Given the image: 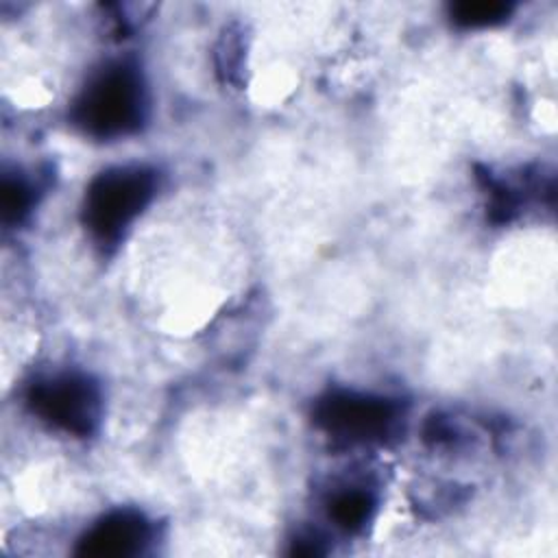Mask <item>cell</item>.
<instances>
[{"label":"cell","instance_id":"5","mask_svg":"<svg viewBox=\"0 0 558 558\" xmlns=\"http://www.w3.org/2000/svg\"><path fill=\"white\" fill-rule=\"evenodd\" d=\"M155 538V523L135 508H116L96 519L76 541L83 558H133L142 556Z\"/></svg>","mask_w":558,"mask_h":558},{"label":"cell","instance_id":"2","mask_svg":"<svg viewBox=\"0 0 558 558\" xmlns=\"http://www.w3.org/2000/svg\"><path fill=\"white\" fill-rule=\"evenodd\" d=\"M157 187L159 172L146 163H120L100 170L83 194V227L105 251L120 244L153 203Z\"/></svg>","mask_w":558,"mask_h":558},{"label":"cell","instance_id":"4","mask_svg":"<svg viewBox=\"0 0 558 558\" xmlns=\"http://www.w3.org/2000/svg\"><path fill=\"white\" fill-rule=\"evenodd\" d=\"M33 416L68 436L96 434L102 418V390L83 371H54L35 377L24 395Z\"/></svg>","mask_w":558,"mask_h":558},{"label":"cell","instance_id":"6","mask_svg":"<svg viewBox=\"0 0 558 558\" xmlns=\"http://www.w3.org/2000/svg\"><path fill=\"white\" fill-rule=\"evenodd\" d=\"M377 490L364 482H347L329 490L325 499L329 521L347 534H360L375 519Z\"/></svg>","mask_w":558,"mask_h":558},{"label":"cell","instance_id":"9","mask_svg":"<svg viewBox=\"0 0 558 558\" xmlns=\"http://www.w3.org/2000/svg\"><path fill=\"white\" fill-rule=\"evenodd\" d=\"M292 556H320L325 554V541L318 532H301L292 538Z\"/></svg>","mask_w":558,"mask_h":558},{"label":"cell","instance_id":"8","mask_svg":"<svg viewBox=\"0 0 558 558\" xmlns=\"http://www.w3.org/2000/svg\"><path fill=\"white\" fill-rule=\"evenodd\" d=\"M514 4L506 0H462L449 7V17L460 28H490L506 22Z\"/></svg>","mask_w":558,"mask_h":558},{"label":"cell","instance_id":"3","mask_svg":"<svg viewBox=\"0 0 558 558\" xmlns=\"http://www.w3.org/2000/svg\"><path fill=\"white\" fill-rule=\"evenodd\" d=\"M312 421L327 438L347 447L388 445L403 432L405 408L386 395L331 388L316 399Z\"/></svg>","mask_w":558,"mask_h":558},{"label":"cell","instance_id":"7","mask_svg":"<svg viewBox=\"0 0 558 558\" xmlns=\"http://www.w3.org/2000/svg\"><path fill=\"white\" fill-rule=\"evenodd\" d=\"M37 203V185L22 172H4L0 181V216L4 227L22 225Z\"/></svg>","mask_w":558,"mask_h":558},{"label":"cell","instance_id":"1","mask_svg":"<svg viewBox=\"0 0 558 558\" xmlns=\"http://www.w3.org/2000/svg\"><path fill=\"white\" fill-rule=\"evenodd\" d=\"M150 113V94L142 70L126 59L96 70L70 107V122L92 140L111 142L137 133Z\"/></svg>","mask_w":558,"mask_h":558}]
</instances>
